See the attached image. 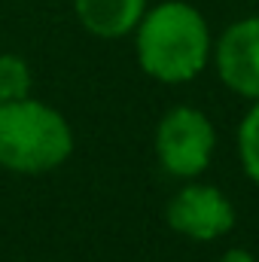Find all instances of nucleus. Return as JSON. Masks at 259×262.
Here are the masks:
<instances>
[{"label":"nucleus","mask_w":259,"mask_h":262,"mask_svg":"<svg viewBox=\"0 0 259 262\" xmlns=\"http://www.w3.org/2000/svg\"><path fill=\"white\" fill-rule=\"evenodd\" d=\"M137 64L159 82H189L210 61V31L186 0H165L134 28Z\"/></svg>","instance_id":"f257e3e1"},{"label":"nucleus","mask_w":259,"mask_h":262,"mask_svg":"<svg viewBox=\"0 0 259 262\" xmlns=\"http://www.w3.org/2000/svg\"><path fill=\"white\" fill-rule=\"evenodd\" d=\"M73 152L67 119L37 98L0 104V165L15 174H46Z\"/></svg>","instance_id":"f03ea898"},{"label":"nucleus","mask_w":259,"mask_h":262,"mask_svg":"<svg viewBox=\"0 0 259 262\" xmlns=\"http://www.w3.org/2000/svg\"><path fill=\"white\" fill-rule=\"evenodd\" d=\"M217 134L210 119L195 107H174L156 128V152L168 174L198 177L213 156Z\"/></svg>","instance_id":"7ed1b4c3"},{"label":"nucleus","mask_w":259,"mask_h":262,"mask_svg":"<svg viewBox=\"0 0 259 262\" xmlns=\"http://www.w3.org/2000/svg\"><path fill=\"white\" fill-rule=\"evenodd\" d=\"M168 226L192 241H217L235 226V207L217 186L189 183L165 207Z\"/></svg>","instance_id":"20e7f679"},{"label":"nucleus","mask_w":259,"mask_h":262,"mask_svg":"<svg viewBox=\"0 0 259 262\" xmlns=\"http://www.w3.org/2000/svg\"><path fill=\"white\" fill-rule=\"evenodd\" d=\"M213 64L235 95L259 101V15L241 18L226 28L217 43Z\"/></svg>","instance_id":"39448f33"},{"label":"nucleus","mask_w":259,"mask_h":262,"mask_svg":"<svg viewBox=\"0 0 259 262\" xmlns=\"http://www.w3.org/2000/svg\"><path fill=\"white\" fill-rule=\"evenodd\" d=\"M82 28L101 40H119L137 28L146 0H73Z\"/></svg>","instance_id":"423d86ee"},{"label":"nucleus","mask_w":259,"mask_h":262,"mask_svg":"<svg viewBox=\"0 0 259 262\" xmlns=\"http://www.w3.org/2000/svg\"><path fill=\"white\" fill-rule=\"evenodd\" d=\"M31 92V67L21 55L3 52L0 55V104L28 98Z\"/></svg>","instance_id":"0eeeda50"},{"label":"nucleus","mask_w":259,"mask_h":262,"mask_svg":"<svg viewBox=\"0 0 259 262\" xmlns=\"http://www.w3.org/2000/svg\"><path fill=\"white\" fill-rule=\"evenodd\" d=\"M238 156L247 177L259 186V101H253V107L238 125Z\"/></svg>","instance_id":"6e6552de"},{"label":"nucleus","mask_w":259,"mask_h":262,"mask_svg":"<svg viewBox=\"0 0 259 262\" xmlns=\"http://www.w3.org/2000/svg\"><path fill=\"white\" fill-rule=\"evenodd\" d=\"M220 262H256V259H253V253H247V250H241V247H232V250L223 253Z\"/></svg>","instance_id":"1a4fd4ad"}]
</instances>
